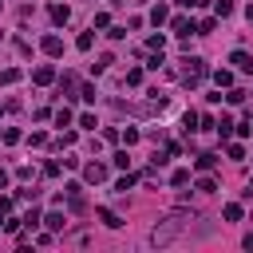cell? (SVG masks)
Here are the masks:
<instances>
[{"label": "cell", "mask_w": 253, "mask_h": 253, "mask_svg": "<svg viewBox=\"0 0 253 253\" xmlns=\"http://www.w3.org/2000/svg\"><path fill=\"white\" fill-rule=\"evenodd\" d=\"M190 221H194V214H182V210H178V214H170V217L163 221V226H154L150 241H154V245H170V241H174V237L190 226Z\"/></svg>", "instance_id": "1"}, {"label": "cell", "mask_w": 253, "mask_h": 253, "mask_svg": "<svg viewBox=\"0 0 253 253\" xmlns=\"http://www.w3.org/2000/svg\"><path fill=\"white\" fill-rule=\"evenodd\" d=\"M202 75H206V63H202L198 55H190V59H186V72H182V79H186V83H198Z\"/></svg>", "instance_id": "2"}, {"label": "cell", "mask_w": 253, "mask_h": 253, "mask_svg": "<svg viewBox=\"0 0 253 253\" xmlns=\"http://www.w3.org/2000/svg\"><path fill=\"white\" fill-rule=\"evenodd\" d=\"M170 28L178 32L182 40H186V36H198V24H194V20H186V16H174V20H170Z\"/></svg>", "instance_id": "3"}, {"label": "cell", "mask_w": 253, "mask_h": 253, "mask_svg": "<svg viewBox=\"0 0 253 253\" xmlns=\"http://www.w3.org/2000/svg\"><path fill=\"white\" fill-rule=\"evenodd\" d=\"M32 79H36L40 87H48V83L55 79V68H52V63H40V68H36V72H32Z\"/></svg>", "instance_id": "4"}, {"label": "cell", "mask_w": 253, "mask_h": 253, "mask_svg": "<svg viewBox=\"0 0 253 253\" xmlns=\"http://www.w3.org/2000/svg\"><path fill=\"white\" fill-rule=\"evenodd\" d=\"M230 63H234L237 72H253V55H249V52H241V48H237V52L230 55Z\"/></svg>", "instance_id": "5"}, {"label": "cell", "mask_w": 253, "mask_h": 253, "mask_svg": "<svg viewBox=\"0 0 253 253\" xmlns=\"http://www.w3.org/2000/svg\"><path fill=\"white\" fill-rule=\"evenodd\" d=\"M83 178H87V182H103V178H107V166H103V163H91V166H83Z\"/></svg>", "instance_id": "6"}, {"label": "cell", "mask_w": 253, "mask_h": 253, "mask_svg": "<svg viewBox=\"0 0 253 253\" xmlns=\"http://www.w3.org/2000/svg\"><path fill=\"white\" fill-rule=\"evenodd\" d=\"M210 79H214L217 87H234V72H230V68H217V72H210Z\"/></svg>", "instance_id": "7"}, {"label": "cell", "mask_w": 253, "mask_h": 253, "mask_svg": "<svg viewBox=\"0 0 253 253\" xmlns=\"http://www.w3.org/2000/svg\"><path fill=\"white\" fill-rule=\"evenodd\" d=\"M40 48H44L48 55H63V40H59V36H44V44H40Z\"/></svg>", "instance_id": "8"}, {"label": "cell", "mask_w": 253, "mask_h": 253, "mask_svg": "<svg viewBox=\"0 0 253 253\" xmlns=\"http://www.w3.org/2000/svg\"><path fill=\"white\" fill-rule=\"evenodd\" d=\"M52 20H55V24H68V20H72V8H68V4H52Z\"/></svg>", "instance_id": "9"}, {"label": "cell", "mask_w": 253, "mask_h": 253, "mask_svg": "<svg viewBox=\"0 0 253 253\" xmlns=\"http://www.w3.org/2000/svg\"><path fill=\"white\" fill-rule=\"evenodd\" d=\"M166 20H170V8L166 4H154L150 8V24H166Z\"/></svg>", "instance_id": "10"}, {"label": "cell", "mask_w": 253, "mask_h": 253, "mask_svg": "<svg viewBox=\"0 0 253 253\" xmlns=\"http://www.w3.org/2000/svg\"><path fill=\"white\" fill-rule=\"evenodd\" d=\"M214 166H217V154H198V170L202 174H210Z\"/></svg>", "instance_id": "11"}, {"label": "cell", "mask_w": 253, "mask_h": 253, "mask_svg": "<svg viewBox=\"0 0 253 253\" xmlns=\"http://www.w3.org/2000/svg\"><path fill=\"white\" fill-rule=\"evenodd\" d=\"M99 221H107L111 230H119V226H123V221H119V214H115V210H107V206L99 210Z\"/></svg>", "instance_id": "12"}, {"label": "cell", "mask_w": 253, "mask_h": 253, "mask_svg": "<svg viewBox=\"0 0 253 253\" xmlns=\"http://www.w3.org/2000/svg\"><path fill=\"white\" fill-rule=\"evenodd\" d=\"M182 131H186V135H194V131H198V115H194V111H186V115H182Z\"/></svg>", "instance_id": "13"}, {"label": "cell", "mask_w": 253, "mask_h": 253, "mask_svg": "<svg viewBox=\"0 0 253 253\" xmlns=\"http://www.w3.org/2000/svg\"><path fill=\"white\" fill-rule=\"evenodd\" d=\"M217 135H221V139H230V135H234V123H230V115H221V119H217Z\"/></svg>", "instance_id": "14"}, {"label": "cell", "mask_w": 253, "mask_h": 253, "mask_svg": "<svg viewBox=\"0 0 253 253\" xmlns=\"http://www.w3.org/2000/svg\"><path fill=\"white\" fill-rule=\"evenodd\" d=\"M221 217H226V221H241V206H237V202H230L226 210H221Z\"/></svg>", "instance_id": "15"}, {"label": "cell", "mask_w": 253, "mask_h": 253, "mask_svg": "<svg viewBox=\"0 0 253 253\" xmlns=\"http://www.w3.org/2000/svg\"><path fill=\"white\" fill-rule=\"evenodd\" d=\"M186 182H190V170H186V166H178V170L170 174V186H186Z\"/></svg>", "instance_id": "16"}, {"label": "cell", "mask_w": 253, "mask_h": 253, "mask_svg": "<svg viewBox=\"0 0 253 253\" xmlns=\"http://www.w3.org/2000/svg\"><path fill=\"white\" fill-rule=\"evenodd\" d=\"M44 226H48L52 234H55V230H63V214H48V217H44Z\"/></svg>", "instance_id": "17"}, {"label": "cell", "mask_w": 253, "mask_h": 253, "mask_svg": "<svg viewBox=\"0 0 253 253\" xmlns=\"http://www.w3.org/2000/svg\"><path fill=\"white\" fill-rule=\"evenodd\" d=\"M16 79H20V68H4V72H0V83H4V87L16 83Z\"/></svg>", "instance_id": "18"}, {"label": "cell", "mask_w": 253, "mask_h": 253, "mask_svg": "<svg viewBox=\"0 0 253 253\" xmlns=\"http://www.w3.org/2000/svg\"><path fill=\"white\" fill-rule=\"evenodd\" d=\"M234 12V4H230V0H217V4H214V16L221 20V16H230Z\"/></svg>", "instance_id": "19"}, {"label": "cell", "mask_w": 253, "mask_h": 253, "mask_svg": "<svg viewBox=\"0 0 253 253\" xmlns=\"http://www.w3.org/2000/svg\"><path fill=\"white\" fill-rule=\"evenodd\" d=\"M146 48H150V52H163V48H166V36H163V32H158V36H150Z\"/></svg>", "instance_id": "20"}, {"label": "cell", "mask_w": 253, "mask_h": 253, "mask_svg": "<svg viewBox=\"0 0 253 253\" xmlns=\"http://www.w3.org/2000/svg\"><path fill=\"white\" fill-rule=\"evenodd\" d=\"M135 186V174H123L119 182H115V190H119V194H126V190H131Z\"/></svg>", "instance_id": "21"}, {"label": "cell", "mask_w": 253, "mask_h": 253, "mask_svg": "<svg viewBox=\"0 0 253 253\" xmlns=\"http://www.w3.org/2000/svg\"><path fill=\"white\" fill-rule=\"evenodd\" d=\"M214 28H217V20H214V16H206V20L198 24V36H210V32H214Z\"/></svg>", "instance_id": "22"}, {"label": "cell", "mask_w": 253, "mask_h": 253, "mask_svg": "<svg viewBox=\"0 0 253 253\" xmlns=\"http://www.w3.org/2000/svg\"><path fill=\"white\" fill-rule=\"evenodd\" d=\"M91 44H95V36H91V32H83V36L75 40V48H79V52H91Z\"/></svg>", "instance_id": "23"}, {"label": "cell", "mask_w": 253, "mask_h": 253, "mask_svg": "<svg viewBox=\"0 0 253 253\" xmlns=\"http://www.w3.org/2000/svg\"><path fill=\"white\" fill-rule=\"evenodd\" d=\"M40 221H44V217H40V210H28V217H24V226H28V230H36Z\"/></svg>", "instance_id": "24"}, {"label": "cell", "mask_w": 253, "mask_h": 253, "mask_svg": "<svg viewBox=\"0 0 253 253\" xmlns=\"http://www.w3.org/2000/svg\"><path fill=\"white\" fill-rule=\"evenodd\" d=\"M139 139H143V135H139V131H135V126H126V131H123V143H126V146H135V143H139Z\"/></svg>", "instance_id": "25"}, {"label": "cell", "mask_w": 253, "mask_h": 253, "mask_svg": "<svg viewBox=\"0 0 253 253\" xmlns=\"http://www.w3.org/2000/svg\"><path fill=\"white\" fill-rule=\"evenodd\" d=\"M115 166L126 170V166H131V154H126V150H115Z\"/></svg>", "instance_id": "26"}, {"label": "cell", "mask_w": 253, "mask_h": 253, "mask_svg": "<svg viewBox=\"0 0 253 253\" xmlns=\"http://www.w3.org/2000/svg\"><path fill=\"white\" fill-rule=\"evenodd\" d=\"M139 83H143V72L131 68V72H126V87H139Z\"/></svg>", "instance_id": "27"}, {"label": "cell", "mask_w": 253, "mask_h": 253, "mask_svg": "<svg viewBox=\"0 0 253 253\" xmlns=\"http://www.w3.org/2000/svg\"><path fill=\"white\" fill-rule=\"evenodd\" d=\"M198 190H202V194H214L217 182H214V178H198Z\"/></svg>", "instance_id": "28"}, {"label": "cell", "mask_w": 253, "mask_h": 253, "mask_svg": "<svg viewBox=\"0 0 253 253\" xmlns=\"http://www.w3.org/2000/svg\"><path fill=\"white\" fill-rule=\"evenodd\" d=\"M241 99H245V91H237V87H230V95H226V103H234V107H237Z\"/></svg>", "instance_id": "29"}, {"label": "cell", "mask_w": 253, "mask_h": 253, "mask_svg": "<svg viewBox=\"0 0 253 253\" xmlns=\"http://www.w3.org/2000/svg\"><path fill=\"white\" fill-rule=\"evenodd\" d=\"M55 123H59V126H68V123H72V111H68V107H59V111H55Z\"/></svg>", "instance_id": "30"}, {"label": "cell", "mask_w": 253, "mask_h": 253, "mask_svg": "<svg viewBox=\"0 0 253 253\" xmlns=\"http://www.w3.org/2000/svg\"><path fill=\"white\" fill-rule=\"evenodd\" d=\"M79 126H83V131H95L99 123H95V115H79Z\"/></svg>", "instance_id": "31"}, {"label": "cell", "mask_w": 253, "mask_h": 253, "mask_svg": "<svg viewBox=\"0 0 253 253\" xmlns=\"http://www.w3.org/2000/svg\"><path fill=\"white\" fill-rule=\"evenodd\" d=\"M4 143H8V146H16V143H20V131H16V126H8V131H4Z\"/></svg>", "instance_id": "32"}, {"label": "cell", "mask_w": 253, "mask_h": 253, "mask_svg": "<svg viewBox=\"0 0 253 253\" xmlns=\"http://www.w3.org/2000/svg\"><path fill=\"white\" fill-rule=\"evenodd\" d=\"M146 68H150V72H158V68H163V52H154V55L146 59Z\"/></svg>", "instance_id": "33"}, {"label": "cell", "mask_w": 253, "mask_h": 253, "mask_svg": "<svg viewBox=\"0 0 253 253\" xmlns=\"http://www.w3.org/2000/svg\"><path fill=\"white\" fill-rule=\"evenodd\" d=\"M95 28H111V16L107 12H95Z\"/></svg>", "instance_id": "34"}, {"label": "cell", "mask_w": 253, "mask_h": 253, "mask_svg": "<svg viewBox=\"0 0 253 253\" xmlns=\"http://www.w3.org/2000/svg\"><path fill=\"white\" fill-rule=\"evenodd\" d=\"M230 158H245V146L241 143H230Z\"/></svg>", "instance_id": "35"}, {"label": "cell", "mask_w": 253, "mask_h": 253, "mask_svg": "<svg viewBox=\"0 0 253 253\" xmlns=\"http://www.w3.org/2000/svg\"><path fill=\"white\" fill-rule=\"evenodd\" d=\"M8 210H12V198H8V194H4V198H0V217H4V214H8Z\"/></svg>", "instance_id": "36"}, {"label": "cell", "mask_w": 253, "mask_h": 253, "mask_svg": "<svg viewBox=\"0 0 253 253\" xmlns=\"http://www.w3.org/2000/svg\"><path fill=\"white\" fill-rule=\"evenodd\" d=\"M178 4H182V8H198L202 0H178Z\"/></svg>", "instance_id": "37"}, {"label": "cell", "mask_w": 253, "mask_h": 253, "mask_svg": "<svg viewBox=\"0 0 253 253\" xmlns=\"http://www.w3.org/2000/svg\"><path fill=\"white\" fill-rule=\"evenodd\" d=\"M241 245H245V249H253V234H245V237H241Z\"/></svg>", "instance_id": "38"}, {"label": "cell", "mask_w": 253, "mask_h": 253, "mask_svg": "<svg viewBox=\"0 0 253 253\" xmlns=\"http://www.w3.org/2000/svg\"><path fill=\"white\" fill-rule=\"evenodd\" d=\"M8 186V170H0V190H4Z\"/></svg>", "instance_id": "39"}, {"label": "cell", "mask_w": 253, "mask_h": 253, "mask_svg": "<svg viewBox=\"0 0 253 253\" xmlns=\"http://www.w3.org/2000/svg\"><path fill=\"white\" fill-rule=\"evenodd\" d=\"M245 16H249V24H253V4H249V8H245Z\"/></svg>", "instance_id": "40"}, {"label": "cell", "mask_w": 253, "mask_h": 253, "mask_svg": "<svg viewBox=\"0 0 253 253\" xmlns=\"http://www.w3.org/2000/svg\"><path fill=\"white\" fill-rule=\"evenodd\" d=\"M111 4H123V0H111Z\"/></svg>", "instance_id": "41"}, {"label": "cell", "mask_w": 253, "mask_h": 253, "mask_svg": "<svg viewBox=\"0 0 253 253\" xmlns=\"http://www.w3.org/2000/svg\"><path fill=\"white\" fill-rule=\"evenodd\" d=\"M249 123H253V115H249Z\"/></svg>", "instance_id": "42"}]
</instances>
